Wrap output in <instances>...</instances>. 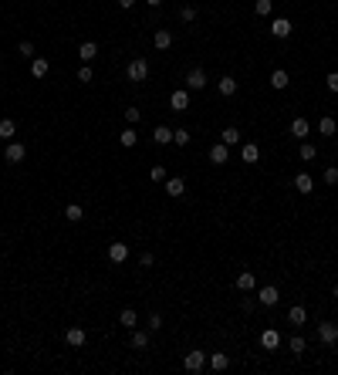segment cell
Listing matches in <instances>:
<instances>
[{"label": "cell", "instance_id": "6da1fadb", "mask_svg": "<svg viewBox=\"0 0 338 375\" xmlns=\"http://www.w3.org/2000/svg\"><path fill=\"white\" fill-rule=\"evenodd\" d=\"M125 78H129V81H146V78H149V61H146V57H135V61H129Z\"/></svg>", "mask_w": 338, "mask_h": 375}, {"label": "cell", "instance_id": "7a4b0ae2", "mask_svg": "<svg viewBox=\"0 0 338 375\" xmlns=\"http://www.w3.org/2000/svg\"><path fill=\"white\" fill-rule=\"evenodd\" d=\"M24 156H27V149H24L21 142H7V149H4V162L17 166V162H24Z\"/></svg>", "mask_w": 338, "mask_h": 375}, {"label": "cell", "instance_id": "3957f363", "mask_svg": "<svg viewBox=\"0 0 338 375\" xmlns=\"http://www.w3.org/2000/svg\"><path fill=\"white\" fill-rule=\"evenodd\" d=\"M186 88H190V91H203V88H206V71L193 68L190 75H186Z\"/></svg>", "mask_w": 338, "mask_h": 375}, {"label": "cell", "instance_id": "277c9868", "mask_svg": "<svg viewBox=\"0 0 338 375\" xmlns=\"http://www.w3.org/2000/svg\"><path fill=\"white\" fill-rule=\"evenodd\" d=\"M291 31H294V24L288 21V17H274V21H270V34L274 37H291Z\"/></svg>", "mask_w": 338, "mask_h": 375}, {"label": "cell", "instance_id": "5b68a950", "mask_svg": "<svg viewBox=\"0 0 338 375\" xmlns=\"http://www.w3.org/2000/svg\"><path fill=\"white\" fill-rule=\"evenodd\" d=\"M318 338L325 341V345H335V341H338V325H331V321H321V325H318Z\"/></svg>", "mask_w": 338, "mask_h": 375}, {"label": "cell", "instance_id": "8992f818", "mask_svg": "<svg viewBox=\"0 0 338 375\" xmlns=\"http://www.w3.org/2000/svg\"><path fill=\"white\" fill-rule=\"evenodd\" d=\"M183 365H186V372H200L203 365H206V352H186Z\"/></svg>", "mask_w": 338, "mask_h": 375}, {"label": "cell", "instance_id": "52a82bcc", "mask_svg": "<svg viewBox=\"0 0 338 375\" xmlns=\"http://www.w3.org/2000/svg\"><path fill=\"white\" fill-rule=\"evenodd\" d=\"M260 345H264L267 352L281 348V335H277V328H264V331H260Z\"/></svg>", "mask_w": 338, "mask_h": 375}, {"label": "cell", "instance_id": "ba28073f", "mask_svg": "<svg viewBox=\"0 0 338 375\" xmlns=\"http://www.w3.org/2000/svg\"><path fill=\"white\" fill-rule=\"evenodd\" d=\"M257 301H260V304H264V307H274V304H277V301H281V294H277V287H274V284H267V287H260Z\"/></svg>", "mask_w": 338, "mask_h": 375}, {"label": "cell", "instance_id": "9c48e42d", "mask_svg": "<svg viewBox=\"0 0 338 375\" xmlns=\"http://www.w3.org/2000/svg\"><path fill=\"white\" fill-rule=\"evenodd\" d=\"M169 105H173V112H186V108H190V91H173V95H169Z\"/></svg>", "mask_w": 338, "mask_h": 375}, {"label": "cell", "instance_id": "30bf717a", "mask_svg": "<svg viewBox=\"0 0 338 375\" xmlns=\"http://www.w3.org/2000/svg\"><path fill=\"white\" fill-rule=\"evenodd\" d=\"M78 57L85 61V65H91V61L98 57V44H95V41H81V44H78Z\"/></svg>", "mask_w": 338, "mask_h": 375}, {"label": "cell", "instance_id": "8fae6325", "mask_svg": "<svg viewBox=\"0 0 338 375\" xmlns=\"http://www.w3.org/2000/svg\"><path fill=\"white\" fill-rule=\"evenodd\" d=\"M65 341L71 345V348H81V345L88 341V335H85V328H68L65 331Z\"/></svg>", "mask_w": 338, "mask_h": 375}, {"label": "cell", "instance_id": "7c38bea8", "mask_svg": "<svg viewBox=\"0 0 338 375\" xmlns=\"http://www.w3.org/2000/svg\"><path fill=\"white\" fill-rule=\"evenodd\" d=\"M129 257V243H108V261L112 264H122Z\"/></svg>", "mask_w": 338, "mask_h": 375}, {"label": "cell", "instance_id": "4fadbf2b", "mask_svg": "<svg viewBox=\"0 0 338 375\" xmlns=\"http://www.w3.org/2000/svg\"><path fill=\"white\" fill-rule=\"evenodd\" d=\"M227 159H230V152H227V146H223V142L210 146V162H213V166H223Z\"/></svg>", "mask_w": 338, "mask_h": 375}, {"label": "cell", "instance_id": "5bb4252c", "mask_svg": "<svg viewBox=\"0 0 338 375\" xmlns=\"http://www.w3.org/2000/svg\"><path fill=\"white\" fill-rule=\"evenodd\" d=\"M237 287H240V291H254V287H257L254 271H240V274H237Z\"/></svg>", "mask_w": 338, "mask_h": 375}, {"label": "cell", "instance_id": "9a60e30c", "mask_svg": "<svg viewBox=\"0 0 338 375\" xmlns=\"http://www.w3.org/2000/svg\"><path fill=\"white\" fill-rule=\"evenodd\" d=\"M304 321H308V311H304L301 304H294L291 311H288V325H294V328H301Z\"/></svg>", "mask_w": 338, "mask_h": 375}, {"label": "cell", "instance_id": "2e32d148", "mask_svg": "<svg viewBox=\"0 0 338 375\" xmlns=\"http://www.w3.org/2000/svg\"><path fill=\"white\" fill-rule=\"evenodd\" d=\"M216 88H220V95H223V98H230V95H237V78L223 75V78L216 81Z\"/></svg>", "mask_w": 338, "mask_h": 375}, {"label": "cell", "instance_id": "e0dca14e", "mask_svg": "<svg viewBox=\"0 0 338 375\" xmlns=\"http://www.w3.org/2000/svg\"><path fill=\"white\" fill-rule=\"evenodd\" d=\"M47 71H51L47 57H31V75H34V78H44Z\"/></svg>", "mask_w": 338, "mask_h": 375}, {"label": "cell", "instance_id": "ac0fdd59", "mask_svg": "<svg viewBox=\"0 0 338 375\" xmlns=\"http://www.w3.org/2000/svg\"><path fill=\"white\" fill-rule=\"evenodd\" d=\"M152 142H156V146H169V142H173V129H166V125H156V132H152Z\"/></svg>", "mask_w": 338, "mask_h": 375}, {"label": "cell", "instance_id": "d6986e66", "mask_svg": "<svg viewBox=\"0 0 338 375\" xmlns=\"http://www.w3.org/2000/svg\"><path fill=\"white\" fill-rule=\"evenodd\" d=\"M152 44H156L159 51H166V47L173 44V31H166V27H159V31H156V37H152Z\"/></svg>", "mask_w": 338, "mask_h": 375}, {"label": "cell", "instance_id": "ffe728a7", "mask_svg": "<svg viewBox=\"0 0 338 375\" xmlns=\"http://www.w3.org/2000/svg\"><path fill=\"white\" fill-rule=\"evenodd\" d=\"M308 132H311L308 118H294V122H291V136H294V139H301V142H304V136H308Z\"/></svg>", "mask_w": 338, "mask_h": 375}, {"label": "cell", "instance_id": "44dd1931", "mask_svg": "<svg viewBox=\"0 0 338 375\" xmlns=\"http://www.w3.org/2000/svg\"><path fill=\"white\" fill-rule=\"evenodd\" d=\"M240 159H244V162H257L260 159V146H257V142H247V146L240 149Z\"/></svg>", "mask_w": 338, "mask_h": 375}, {"label": "cell", "instance_id": "7402d4cb", "mask_svg": "<svg viewBox=\"0 0 338 375\" xmlns=\"http://www.w3.org/2000/svg\"><path fill=\"white\" fill-rule=\"evenodd\" d=\"M166 193L169 196H183L186 193V182H183L180 176H173V179H166Z\"/></svg>", "mask_w": 338, "mask_h": 375}, {"label": "cell", "instance_id": "603a6c76", "mask_svg": "<svg viewBox=\"0 0 338 375\" xmlns=\"http://www.w3.org/2000/svg\"><path fill=\"white\" fill-rule=\"evenodd\" d=\"M294 190H301V193H311V190H315L311 176H308V172H298V176H294Z\"/></svg>", "mask_w": 338, "mask_h": 375}, {"label": "cell", "instance_id": "cb8c5ba5", "mask_svg": "<svg viewBox=\"0 0 338 375\" xmlns=\"http://www.w3.org/2000/svg\"><path fill=\"white\" fill-rule=\"evenodd\" d=\"M270 85H274L277 91H281V88H288V85H291V78H288V71H284V68H277L274 75H270Z\"/></svg>", "mask_w": 338, "mask_h": 375}, {"label": "cell", "instance_id": "d4e9b609", "mask_svg": "<svg viewBox=\"0 0 338 375\" xmlns=\"http://www.w3.org/2000/svg\"><path fill=\"white\" fill-rule=\"evenodd\" d=\"M119 325H122V328H135V325H139V315H135L132 307H125L122 315H119Z\"/></svg>", "mask_w": 338, "mask_h": 375}, {"label": "cell", "instance_id": "484cf974", "mask_svg": "<svg viewBox=\"0 0 338 375\" xmlns=\"http://www.w3.org/2000/svg\"><path fill=\"white\" fill-rule=\"evenodd\" d=\"M227 365H230V358H227L223 352H213V355H210V368H213V372H223Z\"/></svg>", "mask_w": 338, "mask_h": 375}, {"label": "cell", "instance_id": "4316f807", "mask_svg": "<svg viewBox=\"0 0 338 375\" xmlns=\"http://www.w3.org/2000/svg\"><path fill=\"white\" fill-rule=\"evenodd\" d=\"M318 132H321V136H335V132H338L335 118H331V115H325V118H321V122H318Z\"/></svg>", "mask_w": 338, "mask_h": 375}, {"label": "cell", "instance_id": "83f0119b", "mask_svg": "<svg viewBox=\"0 0 338 375\" xmlns=\"http://www.w3.org/2000/svg\"><path fill=\"white\" fill-rule=\"evenodd\" d=\"M119 142H122L125 149H132L135 142H139V132H135V129H125V132H119Z\"/></svg>", "mask_w": 338, "mask_h": 375}, {"label": "cell", "instance_id": "f1b7e54d", "mask_svg": "<svg viewBox=\"0 0 338 375\" xmlns=\"http://www.w3.org/2000/svg\"><path fill=\"white\" fill-rule=\"evenodd\" d=\"M81 216H85V210H81L78 203H68V206H65V220H71V223H78Z\"/></svg>", "mask_w": 338, "mask_h": 375}, {"label": "cell", "instance_id": "f546056e", "mask_svg": "<svg viewBox=\"0 0 338 375\" xmlns=\"http://www.w3.org/2000/svg\"><path fill=\"white\" fill-rule=\"evenodd\" d=\"M14 132H17V125H14L11 118H0V139H4V142H11Z\"/></svg>", "mask_w": 338, "mask_h": 375}, {"label": "cell", "instance_id": "4dcf8cb0", "mask_svg": "<svg viewBox=\"0 0 338 375\" xmlns=\"http://www.w3.org/2000/svg\"><path fill=\"white\" fill-rule=\"evenodd\" d=\"M237 142H240V129L227 125V129H223V146H237Z\"/></svg>", "mask_w": 338, "mask_h": 375}, {"label": "cell", "instance_id": "1f68e13d", "mask_svg": "<svg viewBox=\"0 0 338 375\" xmlns=\"http://www.w3.org/2000/svg\"><path fill=\"white\" fill-rule=\"evenodd\" d=\"M190 129H173V142H176V146H190Z\"/></svg>", "mask_w": 338, "mask_h": 375}, {"label": "cell", "instance_id": "d6a6232c", "mask_svg": "<svg viewBox=\"0 0 338 375\" xmlns=\"http://www.w3.org/2000/svg\"><path fill=\"white\" fill-rule=\"evenodd\" d=\"M298 152H301V159H304V162H311V159L318 156V149L311 146V142H301V149H298Z\"/></svg>", "mask_w": 338, "mask_h": 375}, {"label": "cell", "instance_id": "836d02e7", "mask_svg": "<svg viewBox=\"0 0 338 375\" xmlns=\"http://www.w3.org/2000/svg\"><path fill=\"white\" fill-rule=\"evenodd\" d=\"M132 345H135V348H146L149 335H146V331H139V328H132Z\"/></svg>", "mask_w": 338, "mask_h": 375}, {"label": "cell", "instance_id": "e575fe53", "mask_svg": "<svg viewBox=\"0 0 338 375\" xmlns=\"http://www.w3.org/2000/svg\"><path fill=\"white\" fill-rule=\"evenodd\" d=\"M254 11H257L260 17H267V14L274 11V0H257V4H254Z\"/></svg>", "mask_w": 338, "mask_h": 375}, {"label": "cell", "instance_id": "d590c367", "mask_svg": "<svg viewBox=\"0 0 338 375\" xmlns=\"http://www.w3.org/2000/svg\"><path fill=\"white\" fill-rule=\"evenodd\" d=\"M288 345H291V352H294V355H301V352H304V338H301V335H294Z\"/></svg>", "mask_w": 338, "mask_h": 375}, {"label": "cell", "instance_id": "8d00e7d4", "mask_svg": "<svg viewBox=\"0 0 338 375\" xmlns=\"http://www.w3.org/2000/svg\"><path fill=\"white\" fill-rule=\"evenodd\" d=\"M17 51H21V57H34V44H31V41H21Z\"/></svg>", "mask_w": 338, "mask_h": 375}, {"label": "cell", "instance_id": "74e56055", "mask_svg": "<svg viewBox=\"0 0 338 375\" xmlns=\"http://www.w3.org/2000/svg\"><path fill=\"white\" fill-rule=\"evenodd\" d=\"M139 118H142V112H139V108H125V122H129V125H135Z\"/></svg>", "mask_w": 338, "mask_h": 375}, {"label": "cell", "instance_id": "f35d334b", "mask_svg": "<svg viewBox=\"0 0 338 375\" xmlns=\"http://www.w3.org/2000/svg\"><path fill=\"white\" fill-rule=\"evenodd\" d=\"M149 176H152V182H162V179H166V166H152Z\"/></svg>", "mask_w": 338, "mask_h": 375}, {"label": "cell", "instance_id": "ab89813d", "mask_svg": "<svg viewBox=\"0 0 338 375\" xmlns=\"http://www.w3.org/2000/svg\"><path fill=\"white\" fill-rule=\"evenodd\" d=\"M325 182H328V186H335V182H338V169H335V166H328V169H325Z\"/></svg>", "mask_w": 338, "mask_h": 375}, {"label": "cell", "instance_id": "60d3db41", "mask_svg": "<svg viewBox=\"0 0 338 375\" xmlns=\"http://www.w3.org/2000/svg\"><path fill=\"white\" fill-rule=\"evenodd\" d=\"M149 328H152V331L162 328V315H149Z\"/></svg>", "mask_w": 338, "mask_h": 375}, {"label": "cell", "instance_id": "b9f144b4", "mask_svg": "<svg viewBox=\"0 0 338 375\" xmlns=\"http://www.w3.org/2000/svg\"><path fill=\"white\" fill-rule=\"evenodd\" d=\"M180 17L183 21H196V11L193 7H180Z\"/></svg>", "mask_w": 338, "mask_h": 375}, {"label": "cell", "instance_id": "7bdbcfd3", "mask_svg": "<svg viewBox=\"0 0 338 375\" xmlns=\"http://www.w3.org/2000/svg\"><path fill=\"white\" fill-rule=\"evenodd\" d=\"M328 91H335V95H338V71L328 75Z\"/></svg>", "mask_w": 338, "mask_h": 375}, {"label": "cell", "instance_id": "ee69618b", "mask_svg": "<svg viewBox=\"0 0 338 375\" xmlns=\"http://www.w3.org/2000/svg\"><path fill=\"white\" fill-rule=\"evenodd\" d=\"M91 78H95V75H91V68H88V65H85V68H81V71H78V81H85V85H88V81H91Z\"/></svg>", "mask_w": 338, "mask_h": 375}, {"label": "cell", "instance_id": "f6af8a7d", "mask_svg": "<svg viewBox=\"0 0 338 375\" xmlns=\"http://www.w3.org/2000/svg\"><path fill=\"white\" fill-rule=\"evenodd\" d=\"M119 7H122V11H132V7H135V0H119Z\"/></svg>", "mask_w": 338, "mask_h": 375}, {"label": "cell", "instance_id": "bcb514c9", "mask_svg": "<svg viewBox=\"0 0 338 375\" xmlns=\"http://www.w3.org/2000/svg\"><path fill=\"white\" fill-rule=\"evenodd\" d=\"M146 4H149V7H159V4H162V0H146Z\"/></svg>", "mask_w": 338, "mask_h": 375}, {"label": "cell", "instance_id": "7dc6e473", "mask_svg": "<svg viewBox=\"0 0 338 375\" xmlns=\"http://www.w3.org/2000/svg\"><path fill=\"white\" fill-rule=\"evenodd\" d=\"M335 301H338V284H335Z\"/></svg>", "mask_w": 338, "mask_h": 375}]
</instances>
